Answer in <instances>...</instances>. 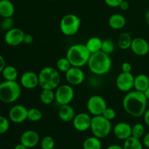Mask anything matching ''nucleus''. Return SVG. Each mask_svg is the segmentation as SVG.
<instances>
[{"label":"nucleus","instance_id":"a19ab883","mask_svg":"<svg viewBox=\"0 0 149 149\" xmlns=\"http://www.w3.org/2000/svg\"><path fill=\"white\" fill-rule=\"evenodd\" d=\"M143 144L145 147L147 148H149V132L143 136Z\"/></svg>","mask_w":149,"mask_h":149},{"label":"nucleus","instance_id":"c756f323","mask_svg":"<svg viewBox=\"0 0 149 149\" xmlns=\"http://www.w3.org/2000/svg\"><path fill=\"white\" fill-rule=\"evenodd\" d=\"M71 66L72 65L71 63L69 62L66 57L59 58L56 63V68L61 72L65 73Z\"/></svg>","mask_w":149,"mask_h":149},{"label":"nucleus","instance_id":"9d476101","mask_svg":"<svg viewBox=\"0 0 149 149\" xmlns=\"http://www.w3.org/2000/svg\"><path fill=\"white\" fill-rule=\"evenodd\" d=\"M134 79L135 77L131 72H121L116 77V87L119 91L128 93L134 88Z\"/></svg>","mask_w":149,"mask_h":149},{"label":"nucleus","instance_id":"37998d69","mask_svg":"<svg viewBox=\"0 0 149 149\" xmlns=\"http://www.w3.org/2000/svg\"><path fill=\"white\" fill-rule=\"evenodd\" d=\"M5 66H6L5 60H4V57H3L2 55H0V74H1L3 69H4Z\"/></svg>","mask_w":149,"mask_h":149},{"label":"nucleus","instance_id":"20e7f679","mask_svg":"<svg viewBox=\"0 0 149 149\" xmlns=\"http://www.w3.org/2000/svg\"><path fill=\"white\" fill-rule=\"evenodd\" d=\"M39 75V86L42 89L55 90L61 83V75L57 68L51 66L44 67Z\"/></svg>","mask_w":149,"mask_h":149},{"label":"nucleus","instance_id":"c9c22d12","mask_svg":"<svg viewBox=\"0 0 149 149\" xmlns=\"http://www.w3.org/2000/svg\"><path fill=\"white\" fill-rule=\"evenodd\" d=\"M102 116H104L106 119L109 121H112L113 119H114L116 116V111L114 110L112 108H109L107 107V109L104 111L103 115Z\"/></svg>","mask_w":149,"mask_h":149},{"label":"nucleus","instance_id":"6ab92c4d","mask_svg":"<svg viewBox=\"0 0 149 149\" xmlns=\"http://www.w3.org/2000/svg\"><path fill=\"white\" fill-rule=\"evenodd\" d=\"M59 119L63 122H72L76 115L75 110L69 104L60 106L58 111Z\"/></svg>","mask_w":149,"mask_h":149},{"label":"nucleus","instance_id":"ddd939ff","mask_svg":"<svg viewBox=\"0 0 149 149\" xmlns=\"http://www.w3.org/2000/svg\"><path fill=\"white\" fill-rule=\"evenodd\" d=\"M29 109L23 105H15L9 111L10 121L15 124H20L28 119Z\"/></svg>","mask_w":149,"mask_h":149},{"label":"nucleus","instance_id":"39448f33","mask_svg":"<svg viewBox=\"0 0 149 149\" xmlns=\"http://www.w3.org/2000/svg\"><path fill=\"white\" fill-rule=\"evenodd\" d=\"M21 85L17 81H4L0 83V101L12 103L17 101L21 95Z\"/></svg>","mask_w":149,"mask_h":149},{"label":"nucleus","instance_id":"f704fd0d","mask_svg":"<svg viewBox=\"0 0 149 149\" xmlns=\"http://www.w3.org/2000/svg\"><path fill=\"white\" fill-rule=\"evenodd\" d=\"M10 128V121L5 116H0V135L8 131Z\"/></svg>","mask_w":149,"mask_h":149},{"label":"nucleus","instance_id":"dca6fc26","mask_svg":"<svg viewBox=\"0 0 149 149\" xmlns=\"http://www.w3.org/2000/svg\"><path fill=\"white\" fill-rule=\"evenodd\" d=\"M130 49L135 55L145 56L149 52V43L144 38L135 37L132 39Z\"/></svg>","mask_w":149,"mask_h":149},{"label":"nucleus","instance_id":"b1692460","mask_svg":"<svg viewBox=\"0 0 149 149\" xmlns=\"http://www.w3.org/2000/svg\"><path fill=\"white\" fill-rule=\"evenodd\" d=\"M132 38L131 35L127 32H123L120 33L117 39V46L121 49H127L130 48L131 44H132Z\"/></svg>","mask_w":149,"mask_h":149},{"label":"nucleus","instance_id":"9b49d317","mask_svg":"<svg viewBox=\"0 0 149 149\" xmlns=\"http://www.w3.org/2000/svg\"><path fill=\"white\" fill-rule=\"evenodd\" d=\"M25 33L19 28H12L6 31L4 34V42L7 45L11 47H17L23 43Z\"/></svg>","mask_w":149,"mask_h":149},{"label":"nucleus","instance_id":"c85d7f7f","mask_svg":"<svg viewBox=\"0 0 149 149\" xmlns=\"http://www.w3.org/2000/svg\"><path fill=\"white\" fill-rule=\"evenodd\" d=\"M42 112L37 108H31L28 110V119L30 122H39L42 119Z\"/></svg>","mask_w":149,"mask_h":149},{"label":"nucleus","instance_id":"bb28decb","mask_svg":"<svg viewBox=\"0 0 149 149\" xmlns=\"http://www.w3.org/2000/svg\"><path fill=\"white\" fill-rule=\"evenodd\" d=\"M102 143L100 138L95 136H91L86 138L83 142L84 149H101Z\"/></svg>","mask_w":149,"mask_h":149},{"label":"nucleus","instance_id":"393cba45","mask_svg":"<svg viewBox=\"0 0 149 149\" xmlns=\"http://www.w3.org/2000/svg\"><path fill=\"white\" fill-rule=\"evenodd\" d=\"M1 75L7 81H16L18 77V71L13 65H6L1 72Z\"/></svg>","mask_w":149,"mask_h":149},{"label":"nucleus","instance_id":"ea45409f","mask_svg":"<svg viewBox=\"0 0 149 149\" xmlns=\"http://www.w3.org/2000/svg\"><path fill=\"white\" fill-rule=\"evenodd\" d=\"M119 7L121 9V10H123V11H126V10H127L130 7L129 2L127 1H125V0H124V1L121 3Z\"/></svg>","mask_w":149,"mask_h":149},{"label":"nucleus","instance_id":"5701e85b","mask_svg":"<svg viewBox=\"0 0 149 149\" xmlns=\"http://www.w3.org/2000/svg\"><path fill=\"white\" fill-rule=\"evenodd\" d=\"M102 42H103V40L100 38L97 37V36H93L87 41L85 45L89 52L91 54H94L101 51Z\"/></svg>","mask_w":149,"mask_h":149},{"label":"nucleus","instance_id":"09e8293b","mask_svg":"<svg viewBox=\"0 0 149 149\" xmlns=\"http://www.w3.org/2000/svg\"><path fill=\"white\" fill-rule=\"evenodd\" d=\"M49 1H55V0H49Z\"/></svg>","mask_w":149,"mask_h":149},{"label":"nucleus","instance_id":"72a5a7b5","mask_svg":"<svg viewBox=\"0 0 149 149\" xmlns=\"http://www.w3.org/2000/svg\"><path fill=\"white\" fill-rule=\"evenodd\" d=\"M13 25H14V20H13V17H3V20L0 23V28L2 30L7 31L12 28H13Z\"/></svg>","mask_w":149,"mask_h":149},{"label":"nucleus","instance_id":"f257e3e1","mask_svg":"<svg viewBox=\"0 0 149 149\" xmlns=\"http://www.w3.org/2000/svg\"><path fill=\"white\" fill-rule=\"evenodd\" d=\"M148 99L144 93L131 90L127 93L122 100V106L127 114L132 117L139 118L143 116L147 109Z\"/></svg>","mask_w":149,"mask_h":149},{"label":"nucleus","instance_id":"7ed1b4c3","mask_svg":"<svg viewBox=\"0 0 149 149\" xmlns=\"http://www.w3.org/2000/svg\"><path fill=\"white\" fill-rule=\"evenodd\" d=\"M91 53L85 45L75 44L70 47L66 52V57L72 66L81 67L87 65Z\"/></svg>","mask_w":149,"mask_h":149},{"label":"nucleus","instance_id":"de8ad7c7","mask_svg":"<svg viewBox=\"0 0 149 149\" xmlns=\"http://www.w3.org/2000/svg\"><path fill=\"white\" fill-rule=\"evenodd\" d=\"M144 94H145L146 97L148 99V100H149V87L146 90V91L144 92Z\"/></svg>","mask_w":149,"mask_h":149},{"label":"nucleus","instance_id":"f8f14e48","mask_svg":"<svg viewBox=\"0 0 149 149\" xmlns=\"http://www.w3.org/2000/svg\"><path fill=\"white\" fill-rule=\"evenodd\" d=\"M65 74L67 82L71 86L79 85L85 79L84 71L79 67L71 66Z\"/></svg>","mask_w":149,"mask_h":149},{"label":"nucleus","instance_id":"e433bc0d","mask_svg":"<svg viewBox=\"0 0 149 149\" xmlns=\"http://www.w3.org/2000/svg\"><path fill=\"white\" fill-rule=\"evenodd\" d=\"M124 0H104L106 5L110 7H112V8L119 7L121 3Z\"/></svg>","mask_w":149,"mask_h":149},{"label":"nucleus","instance_id":"79ce46f5","mask_svg":"<svg viewBox=\"0 0 149 149\" xmlns=\"http://www.w3.org/2000/svg\"><path fill=\"white\" fill-rule=\"evenodd\" d=\"M143 116V120L145 124L147 126L149 127V109H146V111Z\"/></svg>","mask_w":149,"mask_h":149},{"label":"nucleus","instance_id":"2eb2a0df","mask_svg":"<svg viewBox=\"0 0 149 149\" xmlns=\"http://www.w3.org/2000/svg\"><path fill=\"white\" fill-rule=\"evenodd\" d=\"M20 85L27 90H33L39 86V75L33 71H26L20 77Z\"/></svg>","mask_w":149,"mask_h":149},{"label":"nucleus","instance_id":"a878e982","mask_svg":"<svg viewBox=\"0 0 149 149\" xmlns=\"http://www.w3.org/2000/svg\"><path fill=\"white\" fill-rule=\"evenodd\" d=\"M40 101L45 105L52 104L55 100V94L53 90H47V89H42V92L39 95Z\"/></svg>","mask_w":149,"mask_h":149},{"label":"nucleus","instance_id":"473e14b6","mask_svg":"<svg viewBox=\"0 0 149 149\" xmlns=\"http://www.w3.org/2000/svg\"><path fill=\"white\" fill-rule=\"evenodd\" d=\"M41 147L42 149H54L55 148V141L49 135L45 136L41 140Z\"/></svg>","mask_w":149,"mask_h":149},{"label":"nucleus","instance_id":"58836bf2","mask_svg":"<svg viewBox=\"0 0 149 149\" xmlns=\"http://www.w3.org/2000/svg\"><path fill=\"white\" fill-rule=\"evenodd\" d=\"M33 42V36L30 33H25L23 38V43L26 45H30Z\"/></svg>","mask_w":149,"mask_h":149},{"label":"nucleus","instance_id":"412c9836","mask_svg":"<svg viewBox=\"0 0 149 149\" xmlns=\"http://www.w3.org/2000/svg\"><path fill=\"white\" fill-rule=\"evenodd\" d=\"M15 13V6L12 0H0V16L12 17Z\"/></svg>","mask_w":149,"mask_h":149},{"label":"nucleus","instance_id":"2f4dec72","mask_svg":"<svg viewBox=\"0 0 149 149\" xmlns=\"http://www.w3.org/2000/svg\"><path fill=\"white\" fill-rule=\"evenodd\" d=\"M145 135V127L143 124L137 123L132 126V136L136 138H141Z\"/></svg>","mask_w":149,"mask_h":149},{"label":"nucleus","instance_id":"423d86ee","mask_svg":"<svg viewBox=\"0 0 149 149\" xmlns=\"http://www.w3.org/2000/svg\"><path fill=\"white\" fill-rule=\"evenodd\" d=\"M90 130L94 136L102 139L109 136L112 130V125L111 121L102 115L94 116H92Z\"/></svg>","mask_w":149,"mask_h":149},{"label":"nucleus","instance_id":"aec40b11","mask_svg":"<svg viewBox=\"0 0 149 149\" xmlns=\"http://www.w3.org/2000/svg\"><path fill=\"white\" fill-rule=\"evenodd\" d=\"M127 23L125 16L119 13L111 15L109 19V25L113 30H120L123 29Z\"/></svg>","mask_w":149,"mask_h":149},{"label":"nucleus","instance_id":"4c0bfd02","mask_svg":"<svg viewBox=\"0 0 149 149\" xmlns=\"http://www.w3.org/2000/svg\"><path fill=\"white\" fill-rule=\"evenodd\" d=\"M121 69H122V72L130 73L132 71V65L129 62H124L122 64Z\"/></svg>","mask_w":149,"mask_h":149},{"label":"nucleus","instance_id":"a211bd4d","mask_svg":"<svg viewBox=\"0 0 149 149\" xmlns=\"http://www.w3.org/2000/svg\"><path fill=\"white\" fill-rule=\"evenodd\" d=\"M113 132L116 138L125 141L132 136V126L127 122H119L113 127Z\"/></svg>","mask_w":149,"mask_h":149},{"label":"nucleus","instance_id":"f3484780","mask_svg":"<svg viewBox=\"0 0 149 149\" xmlns=\"http://www.w3.org/2000/svg\"><path fill=\"white\" fill-rule=\"evenodd\" d=\"M40 138L36 131L29 130L23 132L20 138V143L28 148H33L39 144Z\"/></svg>","mask_w":149,"mask_h":149},{"label":"nucleus","instance_id":"49530a36","mask_svg":"<svg viewBox=\"0 0 149 149\" xmlns=\"http://www.w3.org/2000/svg\"><path fill=\"white\" fill-rule=\"evenodd\" d=\"M13 149H29V148H26V147L24 145H23L22 143H19L17 144V145H16Z\"/></svg>","mask_w":149,"mask_h":149},{"label":"nucleus","instance_id":"0eeeda50","mask_svg":"<svg viewBox=\"0 0 149 149\" xmlns=\"http://www.w3.org/2000/svg\"><path fill=\"white\" fill-rule=\"evenodd\" d=\"M81 22L80 17L77 15L72 13L67 14L60 21V30L65 36H74L79 30Z\"/></svg>","mask_w":149,"mask_h":149},{"label":"nucleus","instance_id":"1a4fd4ad","mask_svg":"<svg viewBox=\"0 0 149 149\" xmlns=\"http://www.w3.org/2000/svg\"><path fill=\"white\" fill-rule=\"evenodd\" d=\"M55 101L60 106L69 104L74 97V90L71 85L62 84L55 89Z\"/></svg>","mask_w":149,"mask_h":149},{"label":"nucleus","instance_id":"f03ea898","mask_svg":"<svg viewBox=\"0 0 149 149\" xmlns=\"http://www.w3.org/2000/svg\"><path fill=\"white\" fill-rule=\"evenodd\" d=\"M87 66L93 74L97 76H103L110 71L112 66V61L109 55L100 51L91 54Z\"/></svg>","mask_w":149,"mask_h":149},{"label":"nucleus","instance_id":"6e6552de","mask_svg":"<svg viewBox=\"0 0 149 149\" xmlns=\"http://www.w3.org/2000/svg\"><path fill=\"white\" fill-rule=\"evenodd\" d=\"M107 103L104 97L98 95H92L87 100V111L93 116L103 115V112L107 109Z\"/></svg>","mask_w":149,"mask_h":149},{"label":"nucleus","instance_id":"a18cd8bd","mask_svg":"<svg viewBox=\"0 0 149 149\" xmlns=\"http://www.w3.org/2000/svg\"><path fill=\"white\" fill-rule=\"evenodd\" d=\"M145 20L146 22L147 26L149 27V8L146 10V12L145 13Z\"/></svg>","mask_w":149,"mask_h":149},{"label":"nucleus","instance_id":"c03bdc74","mask_svg":"<svg viewBox=\"0 0 149 149\" xmlns=\"http://www.w3.org/2000/svg\"><path fill=\"white\" fill-rule=\"evenodd\" d=\"M106 149H124L123 146H121L119 145H116V144H113L109 146H108Z\"/></svg>","mask_w":149,"mask_h":149},{"label":"nucleus","instance_id":"cd10ccee","mask_svg":"<svg viewBox=\"0 0 149 149\" xmlns=\"http://www.w3.org/2000/svg\"><path fill=\"white\" fill-rule=\"evenodd\" d=\"M124 149H143V144L139 138L130 137L125 140L123 144Z\"/></svg>","mask_w":149,"mask_h":149},{"label":"nucleus","instance_id":"7c9ffc66","mask_svg":"<svg viewBox=\"0 0 149 149\" xmlns=\"http://www.w3.org/2000/svg\"><path fill=\"white\" fill-rule=\"evenodd\" d=\"M115 50V44L111 39H106L103 40L102 42V47L101 51L104 53L110 55V54L113 53V51Z\"/></svg>","mask_w":149,"mask_h":149},{"label":"nucleus","instance_id":"4be33fe9","mask_svg":"<svg viewBox=\"0 0 149 149\" xmlns=\"http://www.w3.org/2000/svg\"><path fill=\"white\" fill-rule=\"evenodd\" d=\"M149 87V77L146 74H140L135 76L134 79V89L144 93Z\"/></svg>","mask_w":149,"mask_h":149},{"label":"nucleus","instance_id":"4468645a","mask_svg":"<svg viewBox=\"0 0 149 149\" xmlns=\"http://www.w3.org/2000/svg\"><path fill=\"white\" fill-rule=\"evenodd\" d=\"M92 122L91 115L81 112L75 115L72 121L74 129L79 132H85L90 129Z\"/></svg>","mask_w":149,"mask_h":149}]
</instances>
